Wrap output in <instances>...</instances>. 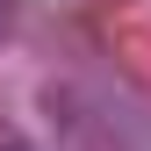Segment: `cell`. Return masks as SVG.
<instances>
[{
	"label": "cell",
	"instance_id": "obj_1",
	"mask_svg": "<svg viewBox=\"0 0 151 151\" xmlns=\"http://www.w3.org/2000/svg\"><path fill=\"white\" fill-rule=\"evenodd\" d=\"M14 29V0H0V36H7Z\"/></svg>",
	"mask_w": 151,
	"mask_h": 151
}]
</instances>
